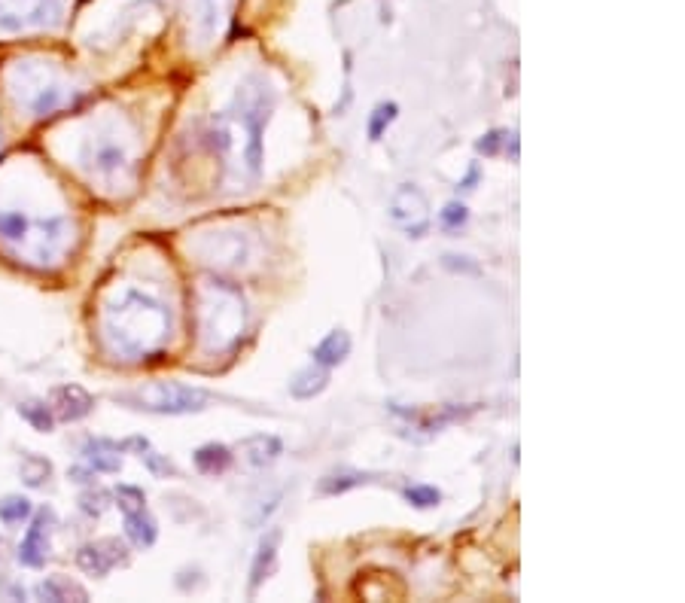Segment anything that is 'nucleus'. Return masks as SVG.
Listing matches in <instances>:
<instances>
[{
    "label": "nucleus",
    "mask_w": 685,
    "mask_h": 603,
    "mask_svg": "<svg viewBox=\"0 0 685 603\" xmlns=\"http://www.w3.org/2000/svg\"><path fill=\"white\" fill-rule=\"evenodd\" d=\"M274 110V92L262 77H247L229 110L214 113L201 131V144L211 156L232 162L241 180H256L262 171V131Z\"/></svg>",
    "instance_id": "1"
},
{
    "label": "nucleus",
    "mask_w": 685,
    "mask_h": 603,
    "mask_svg": "<svg viewBox=\"0 0 685 603\" xmlns=\"http://www.w3.org/2000/svg\"><path fill=\"white\" fill-rule=\"evenodd\" d=\"M171 308L147 290L125 287L104 308V345L116 360H147L171 339Z\"/></svg>",
    "instance_id": "2"
},
{
    "label": "nucleus",
    "mask_w": 685,
    "mask_h": 603,
    "mask_svg": "<svg viewBox=\"0 0 685 603\" xmlns=\"http://www.w3.org/2000/svg\"><path fill=\"white\" fill-rule=\"evenodd\" d=\"M195 326L204 354L232 351L247 332L244 293L223 278H204L195 293Z\"/></svg>",
    "instance_id": "3"
},
{
    "label": "nucleus",
    "mask_w": 685,
    "mask_h": 603,
    "mask_svg": "<svg viewBox=\"0 0 685 603\" xmlns=\"http://www.w3.org/2000/svg\"><path fill=\"white\" fill-rule=\"evenodd\" d=\"M77 165L92 183H98L110 195L131 189L137 177L131 134H125L116 119L98 122L89 134H83L77 147Z\"/></svg>",
    "instance_id": "4"
},
{
    "label": "nucleus",
    "mask_w": 685,
    "mask_h": 603,
    "mask_svg": "<svg viewBox=\"0 0 685 603\" xmlns=\"http://www.w3.org/2000/svg\"><path fill=\"white\" fill-rule=\"evenodd\" d=\"M0 241L28 265L52 268L71 244V223L61 214L34 217L19 208H0Z\"/></svg>",
    "instance_id": "5"
},
{
    "label": "nucleus",
    "mask_w": 685,
    "mask_h": 603,
    "mask_svg": "<svg viewBox=\"0 0 685 603\" xmlns=\"http://www.w3.org/2000/svg\"><path fill=\"white\" fill-rule=\"evenodd\" d=\"M7 89L13 101L34 119H49L58 110L71 107L77 92L61 77L55 64L43 58H19L7 74Z\"/></svg>",
    "instance_id": "6"
},
{
    "label": "nucleus",
    "mask_w": 685,
    "mask_h": 603,
    "mask_svg": "<svg viewBox=\"0 0 685 603\" xmlns=\"http://www.w3.org/2000/svg\"><path fill=\"white\" fill-rule=\"evenodd\" d=\"M116 399L137 412H150V415H192V412L208 409V402H211V396L201 387L180 384V381H153L147 387H137Z\"/></svg>",
    "instance_id": "7"
},
{
    "label": "nucleus",
    "mask_w": 685,
    "mask_h": 603,
    "mask_svg": "<svg viewBox=\"0 0 685 603\" xmlns=\"http://www.w3.org/2000/svg\"><path fill=\"white\" fill-rule=\"evenodd\" d=\"M64 22V0H0V34L52 31Z\"/></svg>",
    "instance_id": "8"
},
{
    "label": "nucleus",
    "mask_w": 685,
    "mask_h": 603,
    "mask_svg": "<svg viewBox=\"0 0 685 603\" xmlns=\"http://www.w3.org/2000/svg\"><path fill=\"white\" fill-rule=\"evenodd\" d=\"M201 259L214 265L217 272H241L253 265V241L241 229H217L198 241Z\"/></svg>",
    "instance_id": "9"
},
{
    "label": "nucleus",
    "mask_w": 685,
    "mask_h": 603,
    "mask_svg": "<svg viewBox=\"0 0 685 603\" xmlns=\"http://www.w3.org/2000/svg\"><path fill=\"white\" fill-rule=\"evenodd\" d=\"M390 220L405 229L411 238H421L430 226V205H427V195L418 186H399L390 198Z\"/></svg>",
    "instance_id": "10"
},
{
    "label": "nucleus",
    "mask_w": 685,
    "mask_h": 603,
    "mask_svg": "<svg viewBox=\"0 0 685 603\" xmlns=\"http://www.w3.org/2000/svg\"><path fill=\"white\" fill-rule=\"evenodd\" d=\"M235 0H186V19H189V31L195 34V40L201 46H211L223 28L226 19L232 13Z\"/></svg>",
    "instance_id": "11"
},
{
    "label": "nucleus",
    "mask_w": 685,
    "mask_h": 603,
    "mask_svg": "<svg viewBox=\"0 0 685 603\" xmlns=\"http://www.w3.org/2000/svg\"><path fill=\"white\" fill-rule=\"evenodd\" d=\"M77 564L80 570H86L89 576H107L113 567H125L128 564V549L119 540H101V543H89L77 552Z\"/></svg>",
    "instance_id": "12"
},
{
    "label": "nucleus",
    "mask_w": 685,
    "mask_h": 603,
    "mask_svg": "<svg viewBox=\"0 0 685 603\" xmlns=\"http://www.w3.org/2000/svg\"><path fill=\"white\" fill-rule=\"evenodd\" d=\"M52 409H55L58 421L71 424V421H83L95 409V399L80 384H61L52 390Z\"/></svg>",
    "instance_id": "13"
},
{
    "label": "nucleus",
    "mask_w": 685,
    "mask_h": 603,
    "mask_svg": "<svg viewBox=\"0 0 685 603\" xmlns=\"http://www.w3.org/2000/svg\"><path fill=\"white\" fill-rule=\"evenodd\" d=\"M49 521H52V512H40L34 518V524L28 527L25 540L19 546V561L31 570H40L49 558Z\"/></svg>",
    "instance_id": "14"
},
{
    "label": "nucleus",
    "mask_w": 685,
    "mask_h": 603,
    "mask_svg": "<svg viewBox=\"0 0 685 603\" xmlns=\"http://www.w3.org/2000/svg\"><path fill=\"white\" fill-rule=\"evenodd\" d=\"M278 549H281V530L271 527L259 540V549H256L253 567H250V591H256L271 576L274 564H278Z\"/></svg>",
    "instance_id": "15"
},
{
    "label": "nucleus",
    "mask_w": 685,
    "mask_h": 603,
    "mask_svg": "<svg viewBox=\"0 0 685 603\" xmlns=\"http://www.w3.org/2000/svg\"><path fill=\"white\" fill-rule=\"evenodd\" d=\"M122 448L119 442H107V439H89L83 448L86 463L95 469V473H119L122 469Z\"/></svg>",
    "instance_id": "16"
},
{
    "label": "nucleus",
    "mask_w": 685,
    "mask_h": 603,
    "mask_svg": "<svg viewBox=\"0 0 685 603\" xmlns=\"http://www.w3.org/2000/svg\"><path fill=\"white\" fill-rule=\"evenodd\" d=\"M125 536L137 546V549H150L156 540H159V524L156 518L144 509H134V512H125Z\"/></svg>",
    "instance_id": "17"
},
{
    "label": "nucleus",
    "mask_w": 685,
    "mask_h": 603,
    "mask_svg": "<svg viewBox=\"0 0 685 603\" xmlns=\"http://www.w3.org/2000/svg\"><path fill=\"white\" fill-rule=\"evenodd\" d=\"M314 363H320V366H326V369H332V366H338V363H345L348 357H351V335L345 332V329H332V332H326V339L314 348Z\"/></svg>",
    "instance_id": "18"
},
{
    "label": "nucleus",
    "mask_w": 685,
    "mask_h": 603,
    "mask_svg": "<svg viewBox=\"0 0 685 603\" xmlns=\"http://www.w3.org/2000/svg\"><path fill=\"white\" fill-rule=\"evenodd\" d=\"M326 387H329V369L320 366V363H311V366L299 369V372L290 378V393H293L296 399H314V396H320Z\"/></svg>",
    "instance_id": "19"
},
{
    "label": "nucleus",
    "mask_w": 685,
    "mask_h": 603,
    "mask_svg": "<svg viewBox=\"0 0 685 603\" xmlns=\"http://www.w3.org/2000/svg\"><path fill=\"white\" fill-rule=\"evenodd\" d=\"M241 454H244V460L250 466H268V463H274L284 454V445H281L278 436L259 433V436H250V439L241 442Z\"/></svg>",
    "instance_id": "20"
},
{
    "label": "nucleus",
    "mask_w": 685,
    "mask_h": 603,
    "mask_svg": "<svg viewBox=\"0 0 685 603\" xmlns=\"http://www.w3.org/2000/svg\"><path fill=\"white\" fill-rule=\"evenodd\" d=\"M34 594L40 600H52V603H64V600H89V591L80 582H71L67 576H49L43 579Z\"/></svg>",
    "instance_id": "21"
},
{
    "label": "nucleus",
    "mask_w": 685,
    "mask_h": 603,
    "mask_svg": "<svg viewBox=\"0 0 685 603\" xmlns=\"http://www.w3.org/2000/svg\"><path fill=\"white\" fill-rule=\"evenodd\" d=\"M192 460H195V466H198V473H204V476H223L226 469L232 466V451L226 448V445H220V442H208V445H201L195 454H192Z\"/></svg>",
    "instance_id": "22"
},
{
    "label": "nucleus",
    "mask_w": 685,
    "mask_h": 603,
    "mask_svg": "<svg viewBox=\"0 0 685 603\" xmlns=\"http://www.w3.org/2000/svg\"><path fill=\"white\" fill-rule=\"evenodd\" d=\"M366 482H369L366 473H357V469H338V473H329V476L320 479V494H332L335 497V494H345L351 488H360Z\"/></svg>",
    "instance_id": "23"
},
{
    "label": "nucleus",
    "mask_w": 685,
    "mask_h": 603,
    "mask_svg": "<svg viewBox=\"0 0 685 603\" xmlns=\"http://www.w3.org/2000/svg\"><path fill=\"white\" fill-rule=\"evenodd\" d=\"M19 469H22L25 485H31V488H40V485L49 482V476H52V463H49L46 457H40V454H25Z\"/></svg>",
    "instance_id": "24"
},
{
    "label": "nucleus",
    "mask_w": 685,
    "mask_h": 603,
    "mask_svg": "<svg viewBox=\"0 0 685 603\" xmlns=\"http://www.w3.org/2000/svg\"><path fill=\"white\" fill-rule=\"evenodd\" d=\"M31 518V500L28 497H22V494H10V497H4L0 500V521L4 524H22V521H28Z\"/></svg>",
    "instance_id": "25"
},
{
    "label": "nucleus",
    "mask_w": 685,
    "mask_h": 603,
    "mask_svg": "<svg viewBox=\"0 0 685 603\" xmlns=\"http://www.w3.org/2000/svg\"><path fill=\"white\" fill-rule=\"evenodd\" d=\"M19 415L34 427V430H40V433H49L52 427H55V418H52V409L49 406H43V402H22L19 406Z\"/></svg>",
    "instance_id": "26"
},
{
    "label": "nucleus",
    "mask_w": 685,
    "mask_h": 603,
    "mask_svg": "<svg viewBox=\"0 0 685 603\" xmlns=\"http://www.w3.org/2000/svg\"><path fill=\"white\" fill-rule=\"evenodd\" d=\"M396 113H399V107L390 101V104H378L375 110H372V119H369V138L372 141H381V134L387 131V125L396 119Z\"/></svg>",
    "instance_id": "27"
},
{
    "label": "nucleus",
    "mask_w": 685,
    "mask_h": 603,
    "mask_svg": "<svg viewBox=\"0 0 685 603\" xmlns=\"http://www.w3.org/2000/svg\"><path fill=\"white\" fill-rule=\"evenodd\" d=\"M405 500L418 509H430V506H439L442 494L430 485H411V488H405Z\"/></svg>",
    "instance_id": "28"
},
{
    "label": "nucleus",
    "mask_w": 685,
    "mask_h": 603,
    "mask_svg": "<svg viewBox=\"0 0 685 603\" xmlns=\"http://www.w3.org/2000/svg\"><path fill=\"white\" fill-rule=\"evenodd\" d=\"M116 500H119V509L122 512H134V509H144L147 506V497L141 488H134V485H119L116 488Z\"/></svg>",
    "instance_id": "29"
},
{
    "label": "nucleus",
    "mask_w": 685,
    "mask_h": 603,
    "mask_svg": "<svg viewBox=\"0 0 685 603\" xmlns=\"http://www.w3.org/2000/svg\"><path fill=\"white\" fill-rule=\"evenodd\" d=\"M141 460L153 469L156 476H174V473H177L174 463H171V460H165V457H159L156 451H150V445H147V448H141Z\"/></svg>",
    "instance_id": "30"
},
{
    "label": "nucleus",
    "mask_w": 685,
    "mask_h": 603,
    "mask_svg": "<svg viewBox=\"0 0 685 603\" xmlns=\"http://www.w3.org/2000/svg\"><path fill=\"white\" fill-rule=\"evenodd\" d=\"M439 220H442L445 229H460L469 220V214H466V208L460 205V201H451V205H445V211L439 214Z\"/></svg>",
    "instance_id": "31"
},
{
    "label": "nucleus",
    "mask_w": 685,
    "mask_h": 603,
    "mask_svg": "<svg viewBox=\"0 0 685 603\" xmlns=\"http://www.w3.org/2000/svg\"><path fill=\"white\" fill-rule=\"evenodd\" d=\"M80 506H83L86 515H95V518H98L110 503H107V494H104V491H86V494L80 497Z\"/></svg>",
    "instance_id": "32"
},
{
    "label": "nucleus",
    "mask_w": 685,
    "mask_h": 603,
    "mask_svg": "<svg viewBox=\"0 0 685 603\" xmlns=\"http://www.w3.org/2000/svg\"><path fill=\"white\" fill-rule=\"evenodd\" d=\"M503 141H506V131H491V134H485V138L475 144V150H478V153H485V156H497Z\"/></svg>",
    "instance_id": "33"
}]
</instances>
